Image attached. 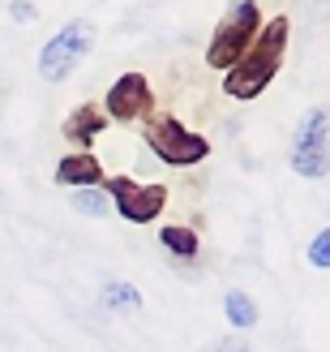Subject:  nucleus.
<instances>
[{
  "instance_id": "nucleus-1",
  "label": "nucleus",
  "mask_w": 330,
  "mask_h": 352,
  "mask_svg": "<svg viewBox=\"0 0 330 352\" xmlns=\"http://www.w3.org/2000/svg\"><path fill=\"white\" fill-rule=\"evenodd\" d=\"M287 34H292L287 13H279V17H270V22H262V30H257V39L249 43V52L228 69V78H223V91H228L232 99H240V103L262 95L266 86L279 78V69H283Z\"/></svg>"
},
{
  "instance_id": "nucleus-2",
  "label": "nucleus",
  "mask_w": 330,
  "mask_h": 352,
  "mask_svg": "<svg viewBox=\"0 0 330 352\" xmlns=\"http://www.w3.org/2000/svg\"><path fill=\"white\" fill-rule=\"evenodd\" d=\"M262 30V5L257 0H232V9L223 13V22L211 34V47H206V65L211 69H228L249 52V43Z\"/></svg>"
},
{
  "instance_id": "nucleus-3",
  "label": "nucleus",
  "mask_w": 330,
  "mask_h": 352,
  "mask_svg": "<svg viewBox=\"0 0 330 352\" xmlns=\"http://www.w3.org/2000/svg\"><path fill=\"white\" fill-rule=\"evenodd\" d=\"M142 138H146V146L159 155L167 168H193V164H202L206 155H211V142H206L202 133L185 129L180 120L167 116V112L146 116L142 120Z\"/></svg>"
},
{
  "instance_id": "nucleus-4",
  "label": "nucleus",
  "mask_w": 330,
  "mask_h": 352,
  "mask_svg": "<svg viewBox=\"0 0 330 352\" xmlns=\"http://www.w3.org/2000/svg\"><path fill=\"white\" fill-rule=\"evenodd\" d=\"M91 47H95V22H91V17H73V22H64L39 47V74L47 82H64L86 60V52H91Z\"/></svg>"
},
{
  "instance_id": "nucleus-5",
  "label": "nucleus",
  "mask_w": 330,
  "mask_h": 352,
  "mask_svg": "<svg viewBox=\"0 0 330 352\" xmlns=\"http://www.w3.org/2000/svg\"><path fill=\"white\" fill-rule=\"evenodd\" d=\"M292 172L309 176V181H322L330 172V112L326 108H309L305 120L296 125V138H292Z\"/></svg>"
},
{
  "instance_id": "nucleus-6",
  "label": "nucleus",
  "mask_w": 330,
  "mask_h": 352,
  "mask_svg": "<svg viewBox=\"0 0 330 352\" xmlns=\"http://www.w3.org/2000/svg\"><path fill=\"white\" fill-rule=\"evenodd\" d=\"M103 193H108L112 206L120 210V219H129V223H150V219H159L163 206H167V185H154V181L137 185L133 176H108Z\"/></svg>"
},
{
  "instance_id": "nucleus-7",
  "label": "nucleus",
  "mask_w": 330,
  "mask_h": 352,
  "mask_svg": "<svg viewBox=\"0 0 330 352\" xmlns=\"http://www.w3.org/2000/svg\"><path fill=\"white\" fill-rule=\"evenodd\" d=\"M103 116L108 120H146L154 116V91L146 74H120L108 86V99H103Z\"/></svg>"
},
{
  "instance_id": "nucleus-8",
  "label": "nucleus",
  "mask_w": 330,
  "mask_h": 352,
  "mask_svg": "<svg viewBox=\"0 0 330 352\" xmlns=\"http://www.w3.org/2000/svg\"><path fill=\"white\" fill-rule=\"evenodd\" d=\"M108 176H103V164L95 151H69L56 164V185H73V189H99Z\"/></svg>"
},
{
  "instance_id": "nucleus-9",
  "label": "nucleus",
  "mask_w": 330,
  "mask_h": 352,
  "mask_svg": "<svg viewBox=\"0 0 330 352\" xmlns=\"http://www.w3.org/2000/svg\"><path fill=\"white\" fill-rule=\"evenodd\" d=\"M103 129H108V116H103L99 103H78V108L64 116V125H60L64 142H73L78 151H91L95 138H99Z\"/></svg>"
},
{
  "instance_id": "nucleus-10",
  "label": "nucleus",
  "mask_w": 330,
  "mask_h": 352,
  "mask_svg": "<svg viewBox=\"0 0 330 352\" xmlns=\"http://www.w3.org/2000/svg\"><path fill=\"white\" fill-rule=\"evenodd\" d=\"M159 245L167 254H176V258H198V250H202V241H198V232L193 228H185V223H167V228H159Z\"/></svg>"
},
{
  "instance_id": "nucleus-11",
  "label": "nucleus",
  "mask_w": 330,
  "mask_h": 352,
  "mask_svg": "<svg viewBox=\"0 0 330 352\" xmlns=\"http://www.w3.org/2000/svg\"><path fill=\"white\" fill-rule=\"evenodd\" d=\"M223 314H228V322L236 331L257 327V305H253V296L245 288H228V296H223Z\"/></svg>"
},
{
  "instance_id": "nucleus-12",
  "label": "nucleus",
  "mask_w": 330,
  "mask_h": 352,
  "mask_svg": "<svg viewBox=\"0 0 330 352\" xmlns=\"http://www.w3.org/2000/svg\"><path fill=\"white\" fill-rule=\"evenodd\" d=\"M103 305L116 309V314H133V309H142V292L133 284H108L103 288Z\"/></svg>"
},
{
  "instance_id": "nucleus-13",
  "label": "nucleus",
  "mask_w": 330,
  "mask_h": 352,
  "mask_svg": "<svg viewBox=\"0 0 330 352\" xmlns=\"http://www.w3.org/2000/svg\"><path fill=\"white\" fill-rule=\"evenodd\" d=\"M73 210H82V215H91V219H103L112 210V198L99 189H73Z\"/></svg>"
},
{
  "instance_id": "nucleus-14",
  "label": "nucleus",
  "mask_w": 330,
  "mask_h": 352,
  "mask_svg": "<svg viewBox=\"0 0 330 352\" xmlns=\"http://www.w3.org/2000/svg\"><path fill=\"white\" fill-rule=\"evenodd\" d=\"M309 262H314L318 271H330V228H322V232L309 241Z\"/></svg>"
},
{
  "instance_id": "nucleus-15",
  "label": "nucleus",
  "mask_w": 330,
  "mask_h": 352,
  "mask_svg": "<svg viewBox=\"0 0 330 352\" xmlns=\"http://www.w3.org/2000/svg\"><path fill=\"white\" fill-rule=\"evenodd\" d=\"M206 352H253V348H249L245 340H240V336H223V340H215Z\"/></svg>"
},
{
  "instance_id": "nucleus-16",
  "label": "nucleus",
  "mask_w": 330,
  "mask_h": 352,
  "mask_svg": "<svg viewBox=\"0 0 330 352\" xmlns=\"http://www.w3.org/2000/svg\"><path fill=\"white\" fill-rule=\"evenodd\" d=\"M9 17H13V22H34V17H39V9H34L30 0H13V5H9Z\"/></svg>"
},
{
  "instance_id": "nucleus-17",
  "label": "nucleus",
  "mask_w": 330,
  "mask_h": 352,
  "mask_svg": "<svg viewBox=\"0 0 330 352\" xmlns=\"http://www.w3.org/2000/svg\"><path fill=\"white\" fill-rule=\"evenodd\" d=\"M322 5H330V0H322Z\"/></svg>"
}]
</instances>
